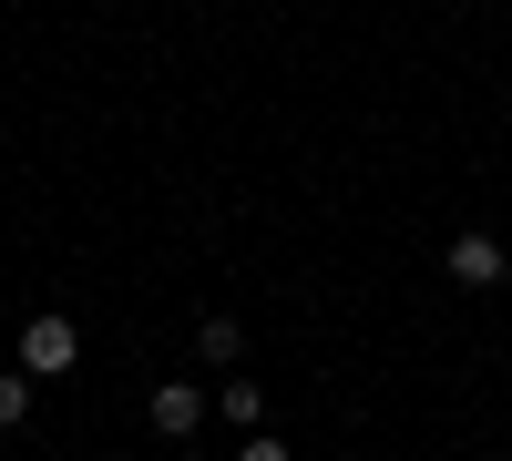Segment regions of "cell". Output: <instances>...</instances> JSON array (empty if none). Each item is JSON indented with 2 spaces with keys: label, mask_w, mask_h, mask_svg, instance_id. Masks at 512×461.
I'll return each instance as SVG.
<instances>
[{
  "label": "cell",
  "mask_w": 512,
  "mask_h": 461,
  "mask_svg": "<svg viewBox=\"0 0 512 461\" xmlns=\"http://www.w3.org/2000/svg\"><path fill=\"white\" fill-rule=\"evenodd\" d=\"M502 287H512V267H502Z\"/></svg>",
  "instance_id": "ba28073f"
},
{
  "label": "cell",
  "mask_w": 512,
  "mask_h": 461,
  "mask_svg": "<svg viewBox=\"0 0 512 461\" xmlns=\"http://www.w3.org/2000/svg\"><path fill=\"white\" fill-rule=\"evenodd\" d=\"M195 359L205 369H246V318H195Z\"/></svg>",
  "instance_id": "277c9868"
},
{
  "label": "cell",
  "mask_w": 512,
  "mask_h": 461,
  "mask_svg": "<svg viewBox=\"0 0 512 461\" xmlns=\"http://www.w3.org/2000/svg\"><path fill=\"white\" fill-rule=\"evenodd\" d=\"M502 267H512L502 236H451V277H461V287H502Z\"/></svg>",
  "instance_id": "3957f363"
},
{
  "label": "cell",
  "mask_w": 512,
  "mask_h": 461,
  "mask_svg": "<svg viewBox=\"0 0 512 461\" xmlns=\"http://www.w3.org/2000/svg\"><path fill=\"white\" fill-rule=\"evenodd\" d=\"M31 400H41L31 369H0V431H21V421H31Z\"/></svg>",
  "instance_id": "8992f818"
},
{
  "label": "cell",
  "mask_w": 512,
  "mask_h": 461,
  "mask_svg": "<svg viewBox=\"0 0 512 461\" xmlns=\"http://www.w3.org/2000/svg\"><path fill=\"white\" fill-rule=\"evenodd\" d=\"M11 369H31V380H62V369H82V328H72V318H21Z\"/></svg>",
  "instance_id": "6da1fadb"
},
{
  "label": "cell",
  "mask_w": 512,
  "mask_h": 461,
  "mask_svg": "<svg viewBox=\"0 0 512 461\" xmlns=\"http://www.w3.org/2000/svg\"><path fill=\"white\" fill-rule=\"evenodd\" d=\"M236 461H287V441H277V431H246V451H236Z\"/></svg>",
  "instance_id": "52a82bcc"
},
{
  "label": "cell",
  "mask_w": 512,
  "mask_h": 461,
  "mask_svg": "<svg viewBox=\"0 0 512 461\" xmlns=\"http://www.w3.org/2000/svg\"><path fill=\"white\" fill-rule=\"evenodd\" d=\"M205 410H216V400H205V380H154V390H144V421H154L164 441H195Z\"/></svg>",
  "instance_id": "7a4b0ae2"
},
{
  "label": "cell",
  "mask_w": 512,
  "mask_h": 461,
  "mask_svg": "<svg viewBox=\"0 0 512 461\" xmlns=\"http://www.w3.org/2000/svg\"><path fill=\"white\" fill-rule=\"evenodd\" d=\"M216 410H226V421H236V431H267V410H277V400H267V390H256V380H246V369H226V380H216Z\"/></svg>",
  "instance_id": "5b68a950"
}]
</instances>
